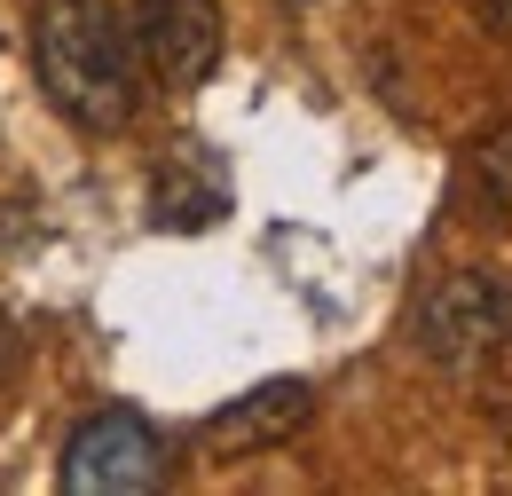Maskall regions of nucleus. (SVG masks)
Masks as SVG:
<instances>
[{
	"instance_id": "7ed1b4c3",
	"label": "nucleus",
	"mask_w": 512,
	"mask_h": 496,
	"mask_svg": "<svg viewBox=\"0 0 512 496\" xmlns=\"http://www.w3.org/2000/svg\"><path fill=\"white\" fill-rule=\"evenodd\" d=\"M134 40L166 87H205L221 63V0H134Z\"/></svg>"
},
{
	"instance_id": "423d86ee",
	"label": "nucleus",
	"mask_w": 512,
	"mask_h": 496,
	"mask_svg": "<svg viewBox=\"0 0 512 496\" xmlns=\"http://www.w3.org/2000/svg\"><path fill=\"white\" fill-rule=\"evenodd\" d=\"M473 174H481V197H489V213H497V221H512V126H497V134L481 142Z\"/></svg>"
},
{
	"instance_id": "6e6552de",
	"label": "nucleus",
	"mask_w": 512,
	"mask_h": 496,
	"mask_svg": "<svg viewBox=\"0 0 512 496\" xmlns=\"http://www.w3.org/2000/svg\"><path fill=\"white\" fill-rule=\"evenodd\" d=\"M505 331H512V292H505Z\"/></svg>"
},
{
	"instance_id": "39448f33",
	"label": "nucleus",
	"mask_w": 512,
	"mask_h": 496,
	"mask_svg": "<svg viewBox=\"0 0 512 496\" xmlns=\"http://www.w3.org/2000/svg\"><path fill=\"white\" fill-rule=\"evenodd\" d=\"M308 410H316V394L300 386V378H268L253 394H237L221 418H205V449L213 457H253V449H276V441H292L308 426Z\"/></svg>"
},
{
	"instance_id": "f03ea898",
	"label": "nucleus",
	"mask_w": 512,
	"mask_h": 496,
	"mask_svg": "<svg viewBox=\"0 0 512 496\" xmlns=\"http://www.w3.org/2000/svg\"><path fill=\"white\" fill-rule=\"evenodd\" d=\"M166 481V441L134 410H103L64 441V489L71 496H142Z\"/></svg>"
},
{
	"instance_id": "20e7f679",
	"label": "nucleus",
	"mask_w": 512,
	"mask_h": 496,
	"mask_svg": "<svg viewBox=\"0 0 512 496\" xmlns=\"http://www.w3.org/2000/svg\"><path fill=\"white\" fill-rule=\"evenodd\" d=\"M418 339H426V355H442V363H481L497 339H505V292L481 276V268H465V276H449L426 292V308H418Z\"/></svg>"
},
{
	"instance_id": "f257e3e1",
	"label": "nucleus",
	"mask_w": 512,
	"mask_h": 496,
	"mask_svg": "<svg viewBox=\"0 0 512 496\" xmlns=\"http://www.w3.org/2000/svg\"><path fill=\"white\" fill-rule=\"evenodd\" d=\"M32 63L48 103L79 134H119L134 119V40L111 0H40Z\"/></svg>"
},
{
	"instance_id": "0eeeda50",
	"label": "nucleus",
	"mask_w": 512,
	"mask_h": 496,
	"mask_svg": "<svg viewBox=\"0 0 512 496\" xmlns=\"http://www.w3.org/2000/svg\"><path fill=\"white\" fill-rule=\"evenodd\" d=\"M457 8H465L481 32H512V0H457Z\"/></svg>"
}]
</instances>
